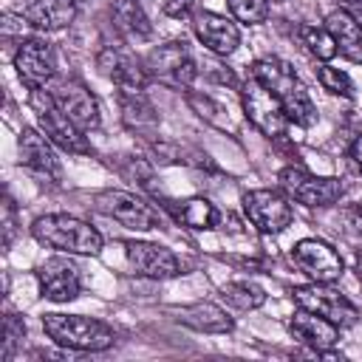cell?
Returning <instances> with one entry per match:
<instances>
[{
  "instance_id": "cell-6",
  "label": "cell",
  "mask_w": 362,
  "mask_h": 362,
  "mask_svg": "<svg viewBox=\"0 0 362 362\" xmlns=\"http://www.w3.org/2000/svg\"><path fill=\"white\" fill-rule=\"evenodd\" d=\"M280 189L294 198L303 206H331L342 198L345 187L339 178H325V175H314L303 167H283L280 175Z\"/></svg>"
},
{
  "instance_id": "cell-7",
  "label": "cell",
  "mask_w": 362,
  "mask_h": 362,
  "mask_svg": "<svg viewBox=\"0 0 362 362\" xmlns=\"http://www.w3.org/2000/svg\"><path fill=\"white\" fill-rule=\"evenodd\" d=\"M144 68L153 79H158L161 85H170V88H189L195 82V59L187 48L184 40H170L158 48H153L144 59Z\"/></svg>"
},
{
  "instance_id": "cell-5",
  "label": "cell",
  "mask_w": 362,
  "mask_h": 362,
  "mask_svg": "<svg viewBox=\"0 0 362 362\" xmlns=\"http://www.w3.org/2000/svg\"><path fill=\"white\" fill-rule=\"evenodd\" d=\"M291 300L300 305V308H308L325 320H331L334 325L339 328H351L356 320H359V311L356 305L342 294L337 291L331 283H305V286H294L291 288Z\"/></svg>"
},
{
  "instance_id": "cell-12",
  "label": "cell",
  "mask_w": 362,
  "mask_h": 362,
  "mask_svg": "<svg viewBox=\"0 0 362 362\" xmlns=\"http://www.w3.org/2000/svg\"><path fill=\"white\" fill-rule=\"evenodd\" d=\"M14 68H17V76L23 79V85L28 90L45 88L57 74L51 45L42 40H23L17 54H14Z\"/></svg>"
},
{
  "instance_id": "cell-11",
  "label": "cell",
  "mask_w": 362,
  "mask_h": 362,
  "mask_svg": "<svg viewBox=\"0 0 362 362\" xmlns=\"http://www.w3.org/2000/svg\"><path fill=\"white\" fill-rule=\"evenodd\" d=\"M96 206H99L105 215H110L113 221H119L122 226H127V229L144 232V229H156V226L161 223L158 212H156L147 201H141L139 195H133V192L107 189V192L96 195Z\"/></svg>"
},
{
  "instance_id": "cell-1",
  "label": "cell",
  "mask_w": 362,
  "mask_h": 362,
  "mask_svg": "<svg viewBox=\"0 0 362 362\" xmlns=\"http://www.w3.org/2000/svg\"><path fill=\"white\" fill-rule=\"evenodd\" d=\"M252 76L257 82H263L283 105L288 122L300 124V127H311L317 124V107L305 90V85L300 82V76L294 74V68L283 59H257L252 65Z\"/></svg>"
},
{
  "instance_id": "cell-27",
  "label": "cell",
  "mask_w": 362,
  "mask_h": 362,
  "mask_svg": "<svg viewBox=\"0 0 362 362\" xmlns=\"http://www.w3.org/2000/svg\"><path fill=\"white\" fill-rule=\"evenodd\" d=\"M300 37H303L305 48H308L317 59L328 62V59L337 57V42H334V37H331V31H328L325 25H303V28H300Z\"/></svg>"
},
{
  "instance_id": "cell-22",
  "label": "cell",
  "mask_w": 362,
  "mask_h": 362,
  "mask_svg": "<svg viewBox=\"0 0 362 362\" xmlns=\"http://www.w3.org/2000/svg\"><path fill=\"white\" fill-rule=\"evenodd\" d=\"M119 110H122V122L127 130L141 133V136H153L158 130V113L153 102L144 96V90H122Z\"/></svg>"
},
{
  "instance_id": "cell-34",
  "label": "cell",
  "mask_w": 362,
  "mask_h": 362,
  "mask_svg": "<svg viewBox=\"0 0 362 362\" xmlns=\"http://www.w3.org/2000/svg\"><path fill=\"white\" fill-rule=\"evenodd\" d=\"M356 277H359V283H362V252L356 255Z\"/></svg>"
},
{
  "instance_id": "cell-15",
  "label": "cell",
  "mask_w": 362,
  "mask_h": 362,
  "mask_svg": "<svg viewBox=\"0 0 362 362\" xmlns=\"http://www.w3.org/2000/svg\"><path fill=\"white\" fill-rule=\"evenodd\" d=\"M124 255H127L130 266H133L139 274H144V277L167 280V277L181 274L178 257H175L167 246L147 243V240H127V243H124Z\"/></svg>"
},
{
  "instance_id": "cell-31",
  "label": "cell",
  "mask_w": 362,
  "mask_h": 362,
  "mask_svg": "<svg viewBox=\"0 0 362 362\" xmlns=\"http://www.w3.org/2000/svg\"><path fill=\"white\" fill-rule=\"evenodd\" d=\"M3 243L6 246H11V238H14V204H11V198H6V204H3Z\"/></svg>"
},
{
  "instance_id": "cell-32",
  "label": "cell",
  "mask_w": 362,
  "mask_h": 362,
  "mask_svg": "<svg viewBox=\"0 0 362 362\" xmlns=\"http://www.w3.org/2000/svg\"><path fill=\"white\" fill-rule=\"evenodd\" d=\"M161 8L167 17H187L192 8V0H161Z\"/></svg>"
},
{
  "instance_id": "cell-13",
  "label": "cell",
  "mask_w": 362,
  "mask_h": 362,
  "mask_svg": "<svg viewBox=\"0 0 362 362\" xmlns=\"http://www.w3.org/2000/svg\"><path fill=\"white\" fill-rule=\"evenodd\" d=\"M96 71L105 79H110L113 85H119L122 90H144V85L150 79L147 68L133 54H127L124 48H116V45H105L96 54Z\"/></svg>"
},
{
  "instance_id": "cell-24",
  "label": "cell",
  "mask_w": 362,
  "mask_h": 362,
  "mask_svg": "<svg viewBox=\"0 0 362 362\" xmlns=\"http://www.w3.org/2000/svg\"><path fill=\"white\" fill-rule=\"evenodd\" d=\"M113 23L122 34H127L130 40H150L153 37V23L144 14L141 0H113L110 6Z\"/></svg>"
},
{
  "instance_id": "cell-30",
  "label": "cell",
  "mask_w": 362,
  "mask_h": 362,
  "mask_svg": "<svg viewBox=\"0 0 362 362\" xmlns=\"http://www.w3.org/2000/svg\"><path fill=\"white\" fill-rule=\"evenodd\" d=\"M23 337H25V322L17 314H6V320H3V354H0L3 362H8L14 356Z\"/></svg>"
},
{
  "instance_id": "cell-19",
  "label": "cell",
  "mask_w": 362,
  "mask_h": 362,
  "mask_svg": "<svg viewBox=\"0 0 362 362\" xmlns=\"http://www.w3.org/2000/svg\"><path fill=\"white\" fill-rule=\"evenodd\" d=\"M288 331H291V337H294L297 342L308 345L314 354L334 348L337 339H339V325H334L331 320H325V317H320V314H314V311H308V308H300V311L291 317Z\"/></svg>"
},
{
  "instance_id": "cell-8",
  "label": "cell",
  "mask_w": 362,
  "mask_h": 362,
  "mask_svg": "<svg viewBox=\"0 0 362 362\" xmlns=\"http://www.w3.org/2000/svg\"><path fill=\"white\" fill-rule=\"evenodd\" d=\"M240 99H243V110H246V119L269 139H283L286 130H288V116L280 105V99L263 85L257 82L255 76L246 79L243 90H240Z\"/></svg>"
},
{
  "instance_id": "cell-21",
  "label": "cell",
  "mask_w": 362,
  "mask_h": 362,
  "mask_svg": "<svg viewBox=\"0 0 362 362\" xmlns=\"http://www.w3.org/2000/svg\"><path fill=\"white\" fill-rule=\"evenodd\" d=\"M325 28L337 42V54H342L351 62H362V23L354 14L337 8L325 17Z\"/></svg>"
},
{
  "instance_id": "cell-33",
  "label": "cell",
  "mask_w": 362,
  "mask_h": 362,
  "mask_svg": "<svg viewBox=\"0 0 362 362\" xmlns=\"http://www.w3.org/2000/svg\"><path fill=\"white\" fill-rule=\"evenodd\" d=\"M351 161H354V167L362 173V136H356L354 144H351Z\"/></svg>"
},
{
  "instance_id": "cell-2",
  "label": "cell",
  "mask_w": 362,
  "mask_h": 362,
  "mask_svg": "<svg viewBox=\"0 0 362 362\" xmlns=\"http://www.w3.org/2000/svg\"><path fill=\"white\" fill-rule=\"evenodd\" d=\"M31 235L42 246H51L68 255H99L102 252V235L90 223L74 215H62V212L37 218L31 223Z\"/></svg>"
},
{
  "instance_id": "cell-20",
  "label": "cell",
  "mask_w": 362,
  "mask_h": 362,
  "mask_svg": "<svg viewBox=\"0 0 362 362\" xmlns=\"http://www.w3.org/2000/svg\"><path fill=\"white\" fill-rule=\"evenodd\" d=\"M17 150H20V161L28 170H34L37 175H45V178H59V161H57V156L51 150V139L48 136H40L37 130L23 127Z\"/></svg>"
},
{
  "instance_id": "cell-17",
  "label": "cell",
  "mask_w": 362,
  "mask_h": 362,
  "mask_svg": "<svg viewBox=\"0 0 362 362\" xmlns=\"http://www.w3.org/2000/svg\"><path fill=\"white\" fill-rule=\"evenodd\" d=\"M192 28H195V37L218 57H229L238 51L240 45V31L238 25L223 17V14H215V11H198L195 20H192Z\"/></svg>"
},
{
  "instance_id": "cell-18",
  "label": "cell",
  "mask_w": 362,
  "mask_h": 362,
  "mask_svg": "<svg viewBox=\"0 0 362 362\" xmlns=\"http://www.w3.org/2000/svg\"><path fill=\"white\" fill-rule=\"evenodd\" d=\"M37 280L42 288V297L54 303H68L79 294V269L65 257H51L37 269Z\"/></svg>"
},
{
  "instance_id": "cell-23",
  "label": "cell",
  "mask_w": 362,
  "mask_h": 362,
  "mask_svg": "<svg viewBox=\"0 0 362 362\" xmlns=\"http://www.w3.org/2000/svg\"><path fill=\"white\" fill-rule=\"evenodd\" d=\"M175 314V320L192 331H204V334H226L232 331V320L226 317L223 308H218L215 303H192V305H178L170 308Z\"/></svg>"
},
{
  "instance_id": "cell-25",
  "label": "cell",
  "mask_w": 362,
  "mask_h": 362,
  "mask_svg": "<svg viewBox=\"0 0 362 362\" xmlns=\"http://www.w3.org/2000/svg\"><path fill=\"white\" fill-rule=\"evenodd\" d=\"M173 215L178 223L189 226V229H215L221 223V212L215 209V204H209L206 198H189L181 201L178 206H173Z\"/></svg>"
},
{
  "instance_id": "cell-26",
  "label": "cell",
  "mask_w": 362,
  "mask_h": 362,
  "mask_svg": "<svg viewBox=\"0 0 362 362\" xmlns=\"http://www.w3.org/2000/svg\"><path fill=\"white\" fill-rule=\"evenodd\" d=\"M221 297L238 311H255L266 303V291L252 280H232L221 286Z\"/></svg>"
},
{
  "instance_id": "cell-29",
  "label": "cell",
  "mask_w": 362,
  "mask_h": 362,
  "mask_svg": "<svg viewBox=\"0 0 362 362\" xmlns=\"http://www.w3.org/2000/svg\"><path fill=\"white\" fill-rule=\"evenodd\" d=\"M317 79H320V85H322L328 93H334V96H354V82H351V76H348L345 71H339V68L322 65V68L317 71Z\"/></svg>"
},
{
  "instance_id": "cell-14",
  "label": "cell",
  "mask_w": 362,
  "mask_h": 362,
  "mask_svg": "<svg viewBox=\"0 0 362 362\" xmlns=\"http://www.w3.org/2000/svg\"><path fill=\"white\" fill-rule=\"evenodd\" d=\"M51 96H54V102H57V107L79 127V130H96L99 127V105H96V99L90 96V90L82 85V82H74V79H68V82H59L54 90H51Z\"/></svg>"
},
{
  "instance_id": "cell-28",
  "label": "cell",
  "mask_w": 362,
  "mask_h": 362,
  "mask_svg": "<svg viewBox=\"0 0 362 362\" xmlns=\"http://www.w3.org/2000/svg\"><path fill=\"white\" fill-rule=\"evenodd\" d=\"M235 20L243 25H260L269 17V0H226Z\"/></svg>"
},
{
  "instance_id": "cell-35",
  "label": "cell",
  "mask_w": 362,
  "mask_h": 362,
  "mask_svg": "<svg viewBox=\"0 0 362 362\" xmlns=\"http://www.w3.org/2000/svg\"><path fill=\"white\" fill-rule=\"evenodd\" d=\"M359 215H362V206H359Z\"/></svg>"
},
{
  "instance_id": "cell-4",
  "label": "cell",
  "mask_w": 362,
  "mask_h": 362,
  "mask_svg": "<svg viewBox=\"0 0 362 362\" xmlns=\"http://www.w3.org/2000/svg\"><path fill=\"white\" fill-rule=\"evenodd\" d=\"M31 107H34V113H37V122H40L42 133H45L57 147H62L65 153H76V156L93 153L90 141L85 139V130H79V127L57 107L51 90H42V88H40V90H31Z\"/></svg>"
},
{
  "instance_id": "cell-10",
  "label": "cell",
  "mask_w": 362,
  "mask_h": 362,
  "mask_svg": "<svg viewBox=\"0 0 362 362\" xmlns=\"http://www.w3.org/2000/svg\"><path fill=\"white\" fill-rule=\"evenodd\" d=\"M291 260L300 272H305L317 283H334L342 277V257L334 246L317 238H303L291 246Z\"/></svg>"
},
{
  "instance_id": "cell-16",
  "label": "cell",
  "mask_w": 362,
  "mask_h": 362,
  "mask_svg": "<svg viewBox=\"0 0 362 362\" xmlns=\"http://www.w3.org/2000/svg\"><path fill=\"white\" fill-rule=\"evenodd\" d=\"M11 11L40 31H59L74 23L76 0H14Z\"/></svg>"
},
{
  "instance_id": "cell-9",
  "label": "cell",
  "mask_w": 362,
  "mask_h": 362,
  "mask_svg": "<svg viewBox=\"0 0 362 362\" xmlns=\"http://www.w3.org/2000/svg\"><path fill=\"white\" fill-rule=\"evenodd\" d=\"M243 215L263 235H277L294 221L288 198L277 189H252V192H246L243 195Z\"/></svg>"
},
{
  "instance_id": "cell-3",
  "label": "cell",
  "mask_w": 362,
  "mask_h": 362,
  "mask_svg": "<svg viewBox=\"0 0 362 362\" xmlns=\"http://www.w3.org/2000/svg\"><path fill=\"white\" fill-rule=\"evenodd\" d=\"M42 331L71 351H107L116 342V331L110 325L82 314H45Z\"/></svg>"
}]
</instances>
